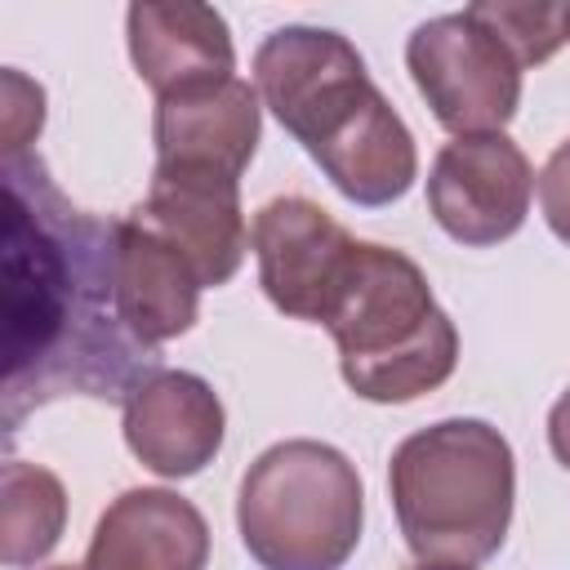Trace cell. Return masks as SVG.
Wrapping results in <instances>:
<instances>
[{
  "instance_id": "cell-11",
  "label": "cell",
  "mask_w": 570,
  "mask_h": 570,
  "mask_svg": "<svg viewBox=\"0 0 570 570\" xmlns=\"http://www.w3.org/2000/svg\"><path fill=\"white\" fill-rule=\"evenodd\" d=\"M125 441L156 476H196L223 445V405L200 374L160 370L125 401Z\"/></svg>"
},
{
  "instance_id": "cell-16",
  "label": "cell",
  "mask_w": 570,
  "mask_h": 570,
  "mask_svg": "<svg viewBox=\"0 0 570 570\" xmlns=\"http://www.w3.org/2000/svg\"><path fill=\"white\" fill-rule=\"evenodd\" d=\"M490 36H499L521 67L548 62L570 40V4H508V0H476L468 4Z\"/></svg>"
},
{
  "instance_id": "cell-13",
  "label": "cell",
  "mask_w": 570,
  "mask_h": 570,
  "mask_svg": "<svg viewBox=\"0 0 570 570\" xmlns=\"http://www.w3.org/2000/svg\"><path fill=\"white\" fill-rule=\"evenodd\" d=\"M125 27H129L134 67L156 89V98L236 76V53H232L227 22L209 4L138 0V4H129Z\"/></svg>"
},
{
  "instance_id": "cell-19",
  "label": "cell",
  "mask_w": 570,
  "mask_h": 570,
  "mask_svg": "<svg viewBox=\"0 0 570 570\" xmlns=\"http://www.w3.org/2000/svg\"><path fill=\"white\" fill-rule=\"evenodd\" d=\"M548 445L561 459V468H570V387L557 396V405L548 414Z\"/></svg>"
},
{
  "instance_id": "cell-3",
  "label": "cell",
  "mask_w": 570,
  "mask_h": 570,
  "mask_svg": "<svg viewBox=\"0 0 570 570\" xmlns=\"http://www.w3.org/2000/svg\"><path fill=\"white\" fill-rule=\"evenodd\" d=\"M338 347L347 387L379 405L441 387L459 361L454 321L436 307L428 276L401 249L356 240L321 316Z\"/></svg>"
},
{
  "instance_id": "cell-5",
  "label": "cell",
  "mask_w": 570,
  "mask_h": 570,
  "mask_svg": "<svg viewBox=\"0 0 570 570\" xmlns=\"http://www.w3.org/2000/svg\"><path fill=\"white\" fill-rule=\"evenodd\" d=\"M361 476L325 441H281L240 476L236 525L263 570H343L361 543Z\"/></svg>"
},
{
  "instance_id": "cell-20",
  "label": "cell",
  "mask_w": 570,
  "mask_h": 570,
  "mask_svg": "<svg viewBox=\"0 0 570 570\" xmlns=\"http://www.w3.org/2000/svg\"><path fill=\"white\" fill-rule=\"evenodd\" d=\"M414 570H468V566H423V561H419Z\"/></svg>"
},
{
  "instance_id": "cell-21",
  "label": "cell",
  "mask_w": 570,
  "mask_h": 570,
  "mask_svg": "<svg viewBox=\"0 0 570 570\" xmlns=\"http://www.w3.org/2000/svg\"><path fill=\"white\" fill-rule=\"evenodd\" d=\"M53 570H85V566H53Z\"/></svg>"
},
{
  "instance_id": "cell-17",
  "label": "cell",
  "mask_w": 570,
  "mask_h": 570,
  "mask_svg": "<svg viewBox=\"0 0 570 570\" xmlns=\"http://www.w3.org/2000/svg\"><path fill=\"white\" fill-rule=\"evenodd\" d=\"M45 125V89L31 85L22 71H4V156L27 151V142L40 134Z\"/></svg>"
},
{
  "instance_id": "cell-8",
  "label": "cell",
  "mask_w": 570,
  "mask_h": 570,
  "mask_svg": "<svg viewBox=\"0 0 570 570\" xmlns=\"http://www.w3.org/2000/svg\"><path fill=\"white\" fill-rule=\"evenodd\" d=\"M249 240L258 254V285L272 307L321 325L356 236H347V227L334 223L316 200L276 196L254 214Z\"/></svg>"
},
{
  "instance_id": "cell-18",
  "label": "cell",
  "mask_w": 570,
  "mask_h": 570,
  "mask_svg": "<svg viewBox=\"0 0 570 570\" xmlns=\"http://www.w3.org/2000/svg\"><path fill=\"white\" fill-rule=\"evenodd\" d=\"M539 205H543L552 236L561 245H570V138L548 156V165L539 174Z\"/></svg>"
},
{
  "instance_id": "cell-9",
  "label": "cell",
  "mask_w": 570,
  "mask_h": 570,
  "mask_svg": "<svg viewBox=\"0 0 570 570\" xmlns=\"http://www.w3.org/2000/svg\"><path fill=\"white\" fill-rule=\"evenodd\" d=\"M151 134L160 174H209L240 183L258 147V89L227 76L165 94L156 98Z\"/></svg>"
},
{
  "instance_id": "cell-12",
  "label": "cell",
  "mask_w": 570,
  "mask_h": 570,
  "mask_svg": "<svg viewBox=\"0 0 570 570\" xmlns=\"http://www.w3.org/2000/svg\"><path fill=\"white\" fill-rule=\"evenodd\" d=\"M209 525L174 490H125L85 552V570H205Z\"/></svg>"
},
{
  "instance_id": "cell-4",
  "label": "cell",
  "mask_w": 570,
  "mask_h": 570,
  "mask_svg": "<svg viewBox=\"0 0 570 570\" xmlns=\"http://www.w3.org/2000/svg\"><path fill=\"white\" fill-rule=\"evenodd\" d=\"M387 490L423 566H485L512 521V445L485 419H441L392 450Z\"/></svg>"
},
{
  "instance_id": "cell-6",
  "label": "cell",
  "mask_w": 570,
  "mask_h": 570,
  "mask_svg": "<svg viewBox=\"0 0 570 570\" xmlns=\"http://www.w3.org/2000/svg\"><path fill=\"white\" fill-rule=\"evenodd\" d=\"M405 67L428 98L436 125L454 138L503 134L521 102V62L476 18L441 13L414 27L405 40Z\"/></svg>"
},
{
  "instance_id": "cell-15",
  "label": "cell",
  "mask_w": 570,
  "mask_h": 570,
  "mask_svg": "<svg viewBox=\"0 0 570 570\" xmlns=\"http://www.w3.org/2000/svg\"><path fill=\"white\" fill-rule=\"evenodd\" d=\"M0 557L9 570H22L31 561H40L58 534H62V485L53 472L36 468V463H4V481H0Z\"/></svg>"
},
{
  "instance_id": "cell-7",
  "label": "cell",
  "mask_w": 570,
  "mask_h": 570,
  "mask_svg": "<svg viewBox=\"0 0 570 570\" xmlns=\"http://www.w3.org/2000/svg\"><path fill=\"white\" fill-rule=\"evenodd\" d=\"M534 169L508 134L454 138L436 151L428 174V209L436 227L472 249L521 232L530 214Z\"/></svg>"
},
{
  "instance_id": "cell-10",
  "label": "cell",
  "mask_w": 570,
  "mask_h": 570,
  "mask_svg": "<svg viewBox=\"0 0 570 570\" xmlns=\"http://www.w3.org/2000/svg\"><path fill=\"white\" fill-rule=\"evenodd\" d=\"M129 214L160 232L191 263L205 289L227 285L240 272V258L249 249V232L240 218V183L151 169V191Z\"/></svg>"
},
{
  "instance_id": "cell-14",
  "label": "cell",
  "mask_w": 570,
  "mask_h": 570,
  "mask_svg": "<svg viewBox=\"0 0 570 570\" xmlns=\"http://www.w3.org/2000/svg\"><path fill=\"white\" fill-rule=\"evenodd\" d=\"M116 254H120L116 267L120 321L151 347L187 334L196 325V303L205 289L191 263L134 214L116 218Z\"/></svg>"
},
{
  "instance_id": "cell-1",
  "label": "cell",
  "mask_w": 570,
  "mask_h": 570,
  "mask_svg": "<svg viewBox=\"0 0 570 570\" xmlns=\"http://www.w3.org/2000/svg\"><path fill=\"white\" fill-rule=\"evenodd\" d=\"M4 187V374L0 428L13 436L27 414L67 401L125 405L134 387L160 374V347L120 321L116 223L71 205L31 151L0 160Z\"/></svg>"
},
{
  "instance_id": "cell-2",
  "label": "cell",
  "mask_w": 570,
  "mask_h": 570,
  "mask_svg": "<svg viewBox=\"0 0 570 570\" xmlns=\"http://www.w3.org/2000/svg\"><path fill=\"white\" fill-rule=\"evenodd\" d=\"M254 85L281 129L307 147L352 205L379 209L414 187V138L347 36L330 27H276L254 53Z\"/></svg>"
}]
</instances>
